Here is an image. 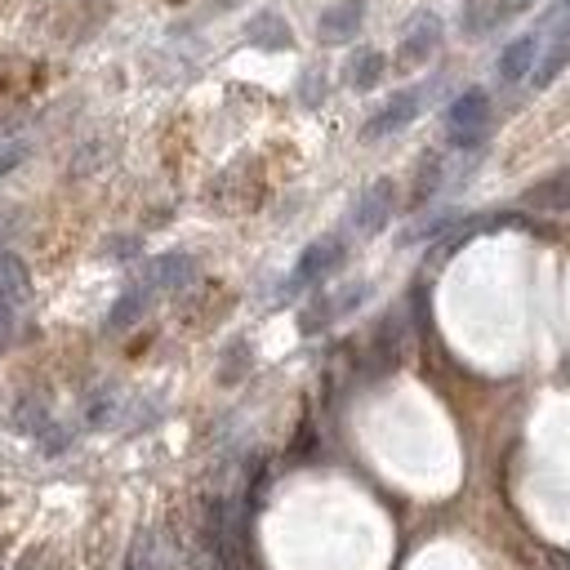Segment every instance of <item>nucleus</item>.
Wrapping results in <instances>:
<instances>
[{"instance_id": "3", "label": "nucleus", "mask_w": 570, "mask_h": 570, "mask_svg": "<svg viewBox=\"0 0 570 570\" xmlns=\"http://www.w3.org/2000/svg\"><path fill=\"white\" fill-rule=\"evenodd\" d=\"M442 50V18L433 10H419L410 23H406V36H401V63L406 67H419Z\"/></svg>"}, {"instance_id": "17", "label": "nucleus", "mask_w": 570, "mask_h": 570, "mask_svg": "<svg viewBox=\"0 0 570 570\" xmlns=\"http://www.w3.org/2000/svg\"><path fill=\"white\" fill-rule=\"evenodd\" d=\"M23 157H27V142H10V148L0 152V178H5L14 165H23Z\"/></svg>"}, {"instance_id": "13", "label": "nucleus", "mask_w": 570, "mask_h": 570, "mask_svg": "<svg viewBox=\"0 0 570 570\" xmlns=\"http://www.w3.org/2000/svg\"><path fill=\"white\" fill-rule=\"evenodd\" d=\"M125 570H170V548L161 544V535H138L125 557Z\"/></svg>"}, {"instance_id": "6", "label": "nucleus", "mask_w": 570, "mask_h": 570, "mask_svg": "<svg viewBox=\"0 0 570 570\" xmlns=\"http://www.w3.org/2000/svg\"><path fill=\"white\" fill-rule=\"evenodd\" d=\"M361 23H365V0H339V5H330V10L321 14L317 36H321L325 45H348V40H357Z\"/></svg>"}, {"instance_id": "5", "label": "nucleus", "mask_w": 570, "mask_h": 570, "mask_svg": "<svg viewBox=\"0 0 570 570\" xmlns=\"http://www.w3.org/2000/svg\"><path fill=\"white\" fill-rule=\"evenodd\" d=\"M419 108H423V94H419V89H397L393 99L374 112V121L365 125V138H388V134L406 129V125L419 116Z\"/></svg>"}, {"instance_id": "2", "label": "nucleus", "mask_w": 570, "mask_h": 570, "mask_svg": "<svg viewBox=\"0 0 570 570\" xmlns=\"http://www.w3.org/2000/svg\"><path fill=\"white\" fill-rule=\"evenodd\" d=\"M393 206H397V193H393V183H388V178L370 183L365 193L357 197V206H352V227H357L361 236H374V232H384V227H388V219H393Z\"/></svg>"}, {"instance_id": "14", "label": "nucleus", "mask_w": 570, "mask_h": 570, "mask_svg": "<svg viewBox=\"0 0 570 570\" xmlns=\"http://www.w3.org/2000/svg\"><path fill=\"white\" fill-rule=\"evenodd\" d=\"M384 72H388V59L379 50H357L348 59V85L352 89H374L379 80H384Z\"/></svg>"}, {"instance_id": "16", "label": "nucleus", "mask_w": 570, "mask_h": 570, "mask_svg": "<svg viewBox=\"0 0 570 570\" xmlns=\"http://www.w3.org/2000/svg\"><path fill=\"white\" fill-rule=\"evenodd\" d=\"M570 63V36H557L553 45H548V54H544V63L535 67V89H548L557 76H561V67Z\"/></svg>"}, {"instance_id": "8", "label": "nucleus", "mask_w": 570, "mask_h": 570, "mask_svg": "<svg viewBox=\"0 0 570 570\" xmlns=\"http://www.w3.org/2000/svg\"><path fill=\"white\" fill-rule=\"evenodd\" d=\"M246 40L255 45V50H290L295 32H290V23H285L276 10H263V14H255L246 23Z\"/></svg>"}, {"instance_id": "15", "label": "nucleus", "mask_w": 570, "mask_h": 570, "mask_svg": "<svg viewBox=\"0 0 570 570\" xmlns=\"http://www.w3.org/2000/svg\"><path fill=\"white\" fill-rule=\"evenodd\" d=\"M148 303H152V285L142 281V285H134V290H125V295H121V303L112 308L108 325H112V330H125V325H134L142 312H148Z\"/></svg>"}, {"instance_id": "19", "label": "nucleus", "mask_w": 570, "mask_h": 570, "mask_svg": "<svg viewBox=\"0 0 570 570\" xmlns=\"http://www.w3.org/2000/svg\"><path fill=\"white\" fill-rule=\"evenodd\" d=\"M18 570H40V557H36V553H32V557H23V566H18Z\"/></svg>"}, {"instance_id": "21", "label": "nucleus", "mask_w": 570, "mask_h": 570, "mask_svg": "<svg viewBox=\"0 0 570 570\" xmlns=\"http://www.w3.org/2000/svg\"><path fill=\"white\" fill-rule=\"evenodd\" d=\"M566 5H570V0H566Z\"/></svg>"}, {"instance_id": "12", "label": "nucleus", "mask_w": 570, "mask_h": 570, "mask_svg": "<svg viewBox=\"0 0 570 570\" xmlns=\"http://www.w3.org/2000/svg\"><path fill=\"white\" fill-rule=\"evenodd\" d=\"M508 0H463V32L468 36H486L508 18Z\"/></svg>"}, {"instance_id": "18", "label": "nucleus", "mask_w": 570, "mask_h": 570, "mask_svg": "<svg viewBox=\"0 0 570 570\" xmlns=\"http://www.w3.org/2000/svg\"><path fill=\"white\" fill-rule=\"evenodd\" d=\"M531 5H535V0H508V10H512V14H517V10H531Z\"/></svg>"}, {"instance_id": "11", "label": "nucleus", "mask_w": 570, "mask_h": 570, "mask_svg": "<svg viewBox=\"0 0 570 570\" xmlns=\"http://www.w3.org/2000/svg\"><path fill=\"white\" fill-rule=\"evenodd\" d=\"M526 206H531V210H544V214H570V170L535 183L531 193H526Z\"/></svg>"}, {"instance_id": "1", "label": "nucleus", "mask_w": 570, "mask_h": 570, "mask_svg": "<svg viewBox=\"0 0 570 570\" xmlns=\"http://www.w3.org/2000/svg\"><path fill=\"white\" fill-rule=\"evenodd\" d=\"M486 129H491V99H486V89H463L459 99L450 103V112H446L450 142H455L459 152H468V148H478V142L486 138Z\"/></svg>"}, {"instance_id": "7", "label": "nucleus", "mask_w": 570, "mask_h": 570, "mask_svg": "<svg viewBox=\"0 0 570 570\" xmlns=\"http://www.w3.org/2000/svg\"><path fill=\"white\" fill-rule=\"evenodd\" d=\"M197 281V259L193 255H161L148 268V285L152 290H187Z\"/></svg>"}, {"instance_id": "20", "label": "nucleus", "mask_w": 570, "mask_h": 570, "mask_svg": "<svg viewBox=\"0 0 570 570\" xmlns=\"http://www.w3.org/2000/svg\"><path fill=\"white\" fill-rule=\"evenodd\" d=\"M0 570H5V548H0Z\"/></svg>"}, {"instance_id": "10", "label": "nucleus", "mask_w": 570, "mask_h": 570, "mask_svg": "<svg viewBox=\"0 0 570 570\" xmlns=\"http://www.w3.org/2000/svg\"><path fill=\"white\" fill-rule=\"evenodd\" d=\"M535 59H540V40H535V36H517V40L504 45V54H499V76H504V80L531 76V72H535Z\"/></svg>"}, {"instance_id": "4", "label": "nucleus", "mask_w": 570, "mask_h": 570, "mask_svg": "<svg viewBox=\"0 0 570 570\" xmlns=\"http://www.w3.org/2000/svg\"><path fill=\"white\" fill-rule=\"evenodd\" d=\"M339 263H344V236H321V241H312V246L303 250L290 285H295V290H303V285H317V281H325L330 272H335Z\"/></svg>"}, {"instance_id": "9", "label": "nucleus", "mask_w": 570, "mask_h": 570, "mask_svg": "<svg viewBox=\"0 0 570 570\" xmlns=\"http://www.w3.org/2000/svg\"><path fill=\"white\" fill-rule=\"evenodd\" d=\"M0 299L14 303V308L32 303V272L18 255H0Z\"/></svg>"}]
</instances>
